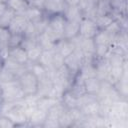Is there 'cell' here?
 I'll return each mask as SVG.
<instances>
[{
  "label": "cell",
  "mask_w": 128,
  "mask_h": 128,
  "mask_svg": "<svg viewBox=\"0 0 128 128\" xmlns=\"http://www.w3.org/2000/svg\"><path fill=\"white\" fill-rule=\"evenodd\" d=\"M99 27L97 26L94 19L83 17L80 20L79 24V35L83 38H94V36L98 33Z\"/></svg>",
  "instance_id": "obj_9"
},
{
  "label": "cell",
  "mask_w": 128,
  "mask_h": 128,
  "mask_svg": "<svg viewBox=\"0 0 128 128\" xmlns=\"http://www.w3.org/2000/svg\"><path fill=\"white\" fill-rule=\"evenodd\" d=\"M93 61H85L80 67V70L77 76H79L83 80L91 78V77H96V69H95V65Z\"/></svg>",
  "instance_id": "obj_21"
},
{
  "label": "cell",
  "mask_w": 128,
  "mask_h": 128,
  "mask_svg": "<svg viewBox=\"0 0 128 128\" xmlns=\"http://www.w3.org/2000/svg\"><path fill=\"white\" fill-rule=\"evenodd\" d=\"M5 4L16 14H22L29 7L27 0H6Z\"/></svg>",
  "instance_id": "obj_28"
},
{
  "label": "cell",
  "mask_w": 128,
  "mask_h": 128,
  "mask_svg": "<svg viewBox=\"0 0 128 128\" xmlns=\"http://www.w3.org/2000/svg\"><path fill=\"white\" fill-rule=\"evenodd\" d=\"M47 112L37 108L33 114L28 118V126L32 127H43V124L46 120Z\"/></svg>",
  "instance_id": "obj_19"
},
{
  "label": "cell",
  "mask_w": 128,
  "mask_h": 128,
  "mask_svg": "<svg viewBox=\"0 0 128 128\" xmlns=\"http://www.w3.org/2000/svg\"><path fill=\"white\" fill-rule=\"evenodd\" d=\"M101 81L99 78L97 77H91L88 79L84 80V86H85V90L86 93L88 94H92V95H97L100 87H101Z\"/></svg>",
  "instance_id": "obj_25"
},
{
  "label": "cell",
  "mask_w": 128,
  "mask_h": 128,
  "mask_svg": "<svg viewBox=\"0 0 128 128\" xmlns=\"http://www.w3.org/2000/svg\"><path fill=\"white\" fill-rule=\"evenodd\" d=\"M5 8H6V4L4 2H0V15L2 14V12L4 11Z\"/></svg>",
  "instance_id": "obj_43"
},
{
  "label": "cell",
  "mask_w": 128,
  "mask_h": 128,
  "mask_svg": "<svg viewBox=\"0 0 128 128\" xmlns=\"http://www.w3.org/2000/svg\"><path fill=\"white\" fill-rule=\"evenodd\" d=\"M23 39V34L19 33H11L9 38V48H14L21 45Z\"/></svg>",
  "instance_id": "obj_38"
},
{
  "label": "cell",
  "mask_w": 128,
  "mask_h": 128,
  "mask_svg": "<svg viewBox=\"0 0 128 128\" xmlns=\"http://www.w3.org/2000/svg\"><path fill=\"white\" fill-rule=\"evenodd\" d=\"M128 70V60L123 65H110V71L107 76V81L114 85L123 75V73Z\"/></svg>",
  "instance_id": "obj_14"
},
{
  "label": "cell",
  "mask_w": 128,
  "mask_h": 128,
  "mask_svg": "<svg viewBox=\"0 0 128 128\" xmlns=\"http://www.w3.org/2000/svg\"><path fill=\"white\" fill-rule=\"evenodd\" d=\"M23 99V98H22ZM21 100H19L5 115L15 124V127L17 126H28V119L24 112L23 106L20 103Z\"/></svg>",
  "instance_id": "obj_7"
},
{
  "label": "cell",
  "mask_w": 128,
  "mask_h": 128,
  "mask_svg": "<svg viewBox=\"0 0 128 128\" xmlns=\"http://www.w3.org/2000/svg\"><path fill=\"white\" fill-rule=\"evenodd\" d=\"M53 51H54V53H53V68H54V70H56L64 64V57L62 55H60L58 52H56L54 49H53Z\"/></svg>",
  "instance_id": "obj_39"
},
{
  "label": "cell",
  "mask_w": 128,
  "mask_h": 128,
  "mask_svg": "<svg viewBox=\"0 0 128 128\" xmlns=\"http://www.w3.org/2000/svg\"><path fill=\"white\" fill-rule=\"evenodd\" d=\"M0 86L3 91L4 101H19L25 97V94L17 79L6 83H0Z\"/></svg>",
  "instance_id": "obj_4"
},
{
  "label": "cell",
  "mask_w": 128,
  "mask_h": 128,
  "mask_svg": "<svg viewBox=\"0 0 128 128\" xmlns=\"http://www.w3.org/2000/svg\"><path fill=\"white\" fill-rule=\"evenodd\" d=\"M115 89L123 99H127L128 95V70H126L121 78L114 84Z\"/></svg>",
  "instance_id": "obj_23"
},
{
  "label": "cell",
  "mask_w": 128,
  "mask_h": 128,
  "mask_svg": "<svg viewBox=\"0 0 128 128\" xmlns=\"http://www.w3.org/2000/svg\"><path fill=\"white\" fill-rule=\"evenodd\" d=\"M27 67H28V70H30L39 80H42V79H45V78H48V77H51L52 73L53 72H49L43 65H41L39 62H35V63H28L27 64Z\"/></svg>",
  "instance_id": "obj_18"
},
{
  "label": "cell",
  "mask_w": 128,
  "mask_h": 128,
  "mask_svg": "<svg viewBox=\"0 0 128 128\" xmlns=\"http://www.w3.org/2000/svg\"><path fill=\"white\" fill-rule=\"evenodd\" d=\"M15 15H16V13L12 9H10L6 6V8L2 12V14L0 15V27L8 28V26L10 25V23L13 20Z\"/></svg>",
  "instance_id": "obj_33"
},
{
  "label": "cell",
  "mask_w": 128,
  "mask_h": 128,
  "mask_svg": "<svg viewBox=\"0 0 128 128\" xmlns=\"http://www.w3.org/2000/svg\"><path fill=\"white\" fill-rule=\"evenodd\" d=\"M65 109L66 108L60 101L57 102L56 104H54L47 111V116H46V120L43 124V128H60L59 118Z\"/></svg>",
  "instance_id": "obj_6"
},
{
  "label": "cell",
  "mask_w": 128,
  "mask_h": 128,
  "mask_svg": "<svg viewBox=\"0 0 128 128\" xmlns=\"http://www.w3.org/2000/svg\"><path fill=\"white\" fill-rule=\"evenodd\" d=\"M57 102H59L58 99H55V98L50 97V96H43V97H38L37 98L36 106H37V108L47 112Z\"/></svg>",
  "instance_id": "obj_29"
},
{
  "label": "cell",
  "mask_w": 128,
  "mask_h": 128,
  "mask_svg": "<svg viewBox=\"0 0 128 128\" xmlns=\"http://www.w3.org/2000/svg\"><path fill=\"white\" fill-rule=\"evenodd\" d=\"M15 127V124L6 116L0 114V128H12Z\"/></svg>",
  "instance_id": "obj_40"
},
{
  "label": "cell",
  "mask_w": 128,
  "mask_h": 128,
  "mask_svg": "<svg viewBox=\"0 0 128 128\" xmlns=\"http://www.w3.org/2000/svg\"><path fill=\"white\" fill-rule=\"evenodd\" d=\"M11 32L8 28L0 27V56L2 58H7L9 50V38Z\"/></svg>",
  "instance_id": "obj_17"
},
{
  "label": "cell",
  "mask_w": 128,
  "mask_h": 128,
  "mask_svg": "<svg viewBox=\"0 0 128 128\" xmlns=\"http://www.w3.org/2000/svg\"><path fill=\"white\" fill-rule=\"evenodd\" d=\"M95 1H98V0H95Z\"/></svg>",
  "instance_id": "obj_47"
},
{
  "label": "cell",
  "mask_w": 128,
  "mask_h": 128,
  "mask_svg": "<svg viewBox=\"0 0 128 128\" xmlns=\"http://www.w3.org/2000/svg\"><path fill=\"white\" fill-rule=\"evenodd\" d=\"M56 52H58L60 55H62L64 58L70 55L74 51V44L71 41V39H60L57 41L53 48Z\"/></svg>",
  "instance_id": "obj_16"
},
{
  "label": "cell",
  "mask_w": 128,
  "mask_h": 128,
  "mask_svg": "<svg viewBox=\"0 0 128 128\" xmlns=\"http://www.w3.org/2000/svg\"><path fill=\"white\" fill-rule=\"evenodd\" d=\"M3 66H4V58H2V57L0 56V72H1V70L3 69Z\"/></svg>",
  "instance_id": "obj_45"
},
{
  "label": "cell",
  "mask_w": 128,
  "mask_h": 128,
  "mask_svg": "<svg viewBox=\"0 0 128 128\" xmlns=\"http://www.w3.org/2000/svg\"><path fill=\"white\" fill-rule=\"evenodd\" d=\"M16 76L5 66H3V69L0 72V83H6L12 80H16Z\"/></svg>",
  "instance_id": "obj_37"
},
{
  "label": "cell",
  "mask_w": 128,
  "mask_h": 128,
  "mask_svg": "<svg viewBox=\"0 0 128 128\" xmlns=\"http://www.w3.org/2000/svg\"><path fill=\"white\" fill-rule=\"evenodd\" d=\"M17 80H18L25 96L36 95L39 81H38L37 77L30 70H26L22 75H20L18 77Z\"/></svg>",
  "instance_id": "obj_5"
},
{
  "label": "cell",
  "mask_w": 128,
  "mask_h": 128,
  "mask_svg": "<svg viewBox=\"0 0 128 128\" xmlns=\"http://www.w3.org/2000/svg\"><path fill=\"white\" fill-rule=\"evenodd\" d=\"M0 2H4V3H5V2H6V0H0Z\"/></svg>",
  "instance_id": "obj_46"
},
{
  "label": "cell",
  "mask_w": 128,
  "mask_h": 128,
  "mask_svg": "<svg viewBox=\"0 0 128 128\" xmlns=\"http://www.w3.org/2000/svg\"><path fill=\"white\" fill-rule=\"evenodd\" d=\"M109 121V127L127 128L128 127V102L127 99L115 101L106 117Z\"/></svg>",
  "instance_id": "obj_1"
},
{
  "label": "cell",
  "mask_w": 128,
  "mask_h": 128,
  "mask_svg": "<svg viewBox=\"0 0 128 128\" xmlns=\"http://www.w3.org/2000/svg\"><path fill=\"white\" fill-rule=\"evenodd\" d=\"M53 49L51 50H43L40 58H39V63L41 65H43L49 72H54V68H53Z\"/></svg>",
  "instance_id": "obj_26"
},
{
  "label": "cell",
  "mask_w": 128,
  "mask_h": 128,
  "mask_svg": "<svg viewBox=\"0 0 128 128\" xmlns=\"http://www.w3.org/2000/svg\"><path fill=\"white\" fill-rule=\"evenodd\" d=\"M4 101V96H3V91H2V88L0 86V104Z\"/></svg>",
  "instance_id": "obj_44"
},
{
  "label": "cell",
  "mask_w": 128,
  "mask_h": 128,
  "mask_svg": "<svg viewBox=\"0 0 128 128\" xmlns=\"http://www.w3.org/2000/svg\"><path fill=\"white\" fill-rule=\"evenodd\" d=\"M29 21L26 19V17L23 14H16L11 21L10 25L8 26V29L11 33H19L23 34Z\"/></svg>",
  "instance_id": "obj_10"
},
{
  "label": "cell",
  "mask_w": 128,
  "mask_h": 128,
  "mask_svg": "<svg viewBox=\"0 0 128 128\" xmlns=\"http://www.w3.org/2000/svg\"><path fill=\"white\" fill-rule=\"evenodd\" d=\"M109 3L113 13L127 15V0H110Z\"/></svg>",
  "instance_id": "obj_32"
},
{
  "label": "cell",
  "mask_w": 128,
  "mask_h": 128,
  "mask_svg": "<svg viewBox=\"0 0 128 128\" xmlns=\"http://www.w3.org/2000/svg\"><path fill=\"white\" fill-rule=\"evenodd\" d=\"M114 37L115 35L111 34L105 29L98 31V33L93 38V41L95 44V57L96 58H104L107 55L111 45L113 44Z\"/></svg>",
  "instance_id": "obj_2"
},
{
  "label": "cell",
  "mask_w": 128,
  "mask_h": 128,
  "mask_svg": "<svg viewBox=\"0 0 128 128\" xmlns=\"http://www.w3.org/2000/svg\"><path fill=\"white\" fill-rule=\"evenodd\" d=\"M77 99H78V97H76L69 90H67V91H65L62 94L61 99H60V102L64 105L65 108L69 109V108L77 107Z\"/></svg>",
  "instance_id": "obj_31"
},
{
  "label": "cell",
  "mask_w": 128,
  "mask_h": 128,
  "mask_svg": "<svg viewBox=\"0 0 128 128\" xmlns=\"http://www.w3.org/2000/svg\"><path fill=\"white\" fill-rule=\"evenodd\" d=\"M94 65L96 69V77L100 80H106L110 71V64L106 58H94Z\"/></svg>",
  "instance_id": "obj_12"
},
{
  "label": "cell",
  "mask_w": 128,
  "mask_h": 128,
  "mask_svg": "<svg viewBox=\"0 0 128 128\" xmlns=\"http://www.w3.org/2000/svg\"><path fill=\"white\" fill-rule=\"evenodd\" d=\"M84 63V56L81 51L74 50L70 55L64 58V65L68 68V70L76 76L80 70V67Z\"/></svg>",
  "instance_id": "obj_8"
},
{
  "label": "cell",
  "mask_w": 128,
  "mask_h": 128,
  "mask_svg": "<svg viewBox=\"0 0 128 128\" xmlns=\"http://www.w3.org/2000/svg\"><path fill=\"white\" fill-rule=\"evenodd\" d=\"M95 22L97 24V26L99 27L100 30H104L106 29L115 19L112 15V13L110 14H105V15H98L95 17Z\"/></svg>",
  "instance_id": "obj_34"
},
{
  "label": "cell",
  "mask_w": 128,
  "mask_h": 128,
  "mask_svg": "<svg viewBox=\"0 0 128 128\" xmlns=\"http://www.w3.org/2000/svg\"><path fill=\"white\" fill-rule=\"evenodd\" d=\"M112 12L110 3L108 0H98L96 4V13L98 15H105V14H110Z\"/></svg>",
  "instance_id": "obj_36"
},
{
  "label": "cell",
  "mask_w": 128,
  "mask_h": 128,
  "mask_svg": "<svg viewBox=\"0 0 128 128\" xmlns=\"http://www.w3.org/2000/svg\"><path fill=\"white\" fill-rule=\"evenodd\" d=\"M26 52H27V57H28V63H35L39 61V58L43 52V49L40 47L39 44H37L34 47L26 50Z\"/></svg>",
  "instance_id": "obj_35"
},
{
  "label": "cell",
  "mask_w": 128,
  "mask_h": 128,
  "mask_svg": "<svg viewBox=\"0 0 128 128\" xmlns=\"http://www.w3.org/2000/svg\"><path fill=\"white\" fill-rule=\"evenodd\" d=\"M37 40H38V44L40 45V47L43 50H51V49H53L54 45L56 43L45 31L38 35V39Z\"/></svg>",
  "instance_id": "obj_30"
},
{
  "label": "cell",
  "mask_w": 128,
  "mask_h": 128,
  "mask_svg": "<svg viewBox=\"0 0 128 128\" xmlns=\"http://www.w3.org/2000/svg\"><path fill=\"white\" fill-rule=\"evenodd\" d=\"M22 14L26 17V19L29 22H32V23H35V22L39 21L40 19H42L46 15L44 10H41L39 8H35V7H32V6H29Z\"/></svg>",
  "instance_id": "obj_22"
},
{
  "label": "cell",
  "mask_w": 128,
  "mask_h": 128,
  "mask_svg": "<svg viewBox=\"0 0 128 128\" xmlns=\"http://www.w3.org/2000/svg\"><path fill=\"white\" fill-rule=\"evenodd\" d=\"M66 7V3L64 0H45L44 4V12L47 15L63 13Z\"/></svg>",
  "instance_id": "obj_15"
},
{
  "label": "cell",
  "mask_w": 128,
  "mask_h": 128,
  "mask_svg": "<svg viewBox=\"0 0 128 128\" xmlns=\"http://www.w3.org/2000/svg\"><path fill=\"white\" fill-rule=\"evenodd\" d=\"M64 2L66 3V5H72V6H77L81 0H64Z\"/></svg>",
  "instance_id": "obj_42"
},
{
  "label": "cell",
  "mask_w": 128,
  "mask_h": 128,
  "mask_svg": "<svg viewBox=\"0 0 128 128\" xmlns=\"http://www.w3.org/2000/svg\"><path fill=\"white\" fill-rule=\"evenodd\" d=\"M66 19L62 13L48 15V25L45 32L55 41L63 39V32Z\"/></svg>",
  "instance_id": "obj_3"
},
{
  "label": "cell",
  "mask_w": 128,
  "mask_h": 128,
  "mask_svg": "<svg viewBox=\"0 0 128 128\" xmlns=\"http://www.w3.org/2000/svg\"><path fill=\"white\" fill-rule=\"evenodd\" d=\"M7 58H9V59H11V60H13V61H15L19 64H23V65L28 64L27 52L21 46H17V47H14V48H9Z\"/></svg>",
  "instance_id": "obj_11"
},
{
  "label": "cell",
  "mask_w": 128,
  "mask_h": 128,
  "mask_svg": "<svg viewBox=\"0 0 128 128\" xmlns=\"http://www.w3.org/2000/svg\"><path fill=\"white\" fill-rule=\"evenodd\" d=\"M79 24H80V21L66 20L65 26H64V32H63V38L72 39L77 35H79Z\"/></svg>",
  "instance_id": "obj_20"
},
{
  "label": "cell",
  "mask_w": 128,
  "mask_h": 128,
  "mask_svg": "<svg viewBox=\"0 0 128 128\" xmlns=\"http://www.w3.org/2000/svg\"><path fill=\"white\" fill-rule=\"evenodd\" d=\"M66 20H71V21H80L83 18V15L77 6H72V5H66L63 13Z\"/></svg>",
  "instance_id": "obj_24"
},
{
  "label": "cell",
  "mask_w": 128,
  "mask_h": 128,
  "mask_svg": "<svg viewBox=\"0 0 128 128\" xmlns=\"http://www.w3.org/2000/svg\"><path fill=\"white\" fill-rule=\"evenodd\" d=\"M84 116H92V115H97L99 114V101L98 99L91 100L90 102L84 104L79 108Z\"/></svg>",
  "instance_id": "obj_27"
},
{
  "label": "cell",
  "mask_w": 128,
  "mask_h": 128,
  "mask_svg": "<svg viewBox=\"0 0 128 128\" xmlns=\"http://www.w3.org/2000/svg\"><path fill=\"white\" fill-rule=\"evenodd\" d=\"M96 4H97V1L95 0H81V2L78 4V7L83 17L95 19V17L97 16Z\"/></svg>",
  "instance_id": "obj_13"
},
{
  "label": "cell",
  "mask_w": 128,
  "mask_h": 128,
  "mask_svg": "<svg viewBox=\"0 0 128 128\" xmlns=\"http://www.w3.org/2000/svg\"><path fill=\"white\" fill-rule=\"evenodd\" d=\"M29 6L35 7V8H39L41 10H44V4H45V0H27Z\"/></svg>",
  "instance_id": "obj_41"
}]
</instances>
